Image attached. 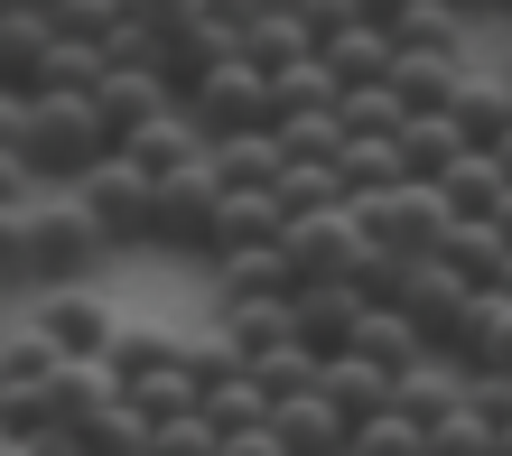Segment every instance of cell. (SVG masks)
<instances>
[{"instance_id": "cell-16", "label": "cell", "mask_w": 512, "mask_h": 456, "mask_svg": "<svg viewBox=\"0 0 512 456\" xmlns=\"http://www.w3.org/2000/svg\"><path fill=\"white\" fill-rule=\"evenodd\" d=\"M270 429H280L289 456H345V447H354V419L326 401V391H298V401H280V410H270Z\"/></svg>"}, {"instance_id": "cell-13", "label": "cell", "mask_w": 512, "mask_h": 456, "mask_svg": "<svg viewBox=\"0 0 512 456\" xmlns=\"http://www.w3.org/2000/svg\"><path fill=\"white\" fill-rule=\"evenodd\" d=\"M205 149H215V140L196 131V112H187V103H168L159 121H140V131L122 140V159H131V168H149V177H177V168H196Z\"/></svg>"}, {"instance_id": "cell-37", "label": "cell", "mask_w": 512, "mask_h": 456, "mask_svg": "<svg viewBox=\"0 0 512 456\" xmlns=\"http://www.w3.org/2000/svg\"><path fill=\"white\" fill-rule=\"evenodd\" d=\"M47 19H56V38H84V47H103L112 28L131 19V0H47Z\"/></svg>"}, {"instance_id": "cell-38", "label": "cell", "mask_w": 512, "mask_h": 456, "mask_svg": "<svg viewBox=\"0 0 512 456\" xmlns=\"http://www.w3.org/2000/svg\"><path fill=\"white\" fill-rule=\"evenodd\" d=\"M336 121H345V140L354 131H401V94H391V84H345V103H336Z\"/></svg>"}, {"instance_id": "cell-26", "label": "cell", "mask_w": 512, "mask_h": 456, "mask_svg": "<svg viewBox=\"0 0 512 456\" xmlns=\"http://www.w3.org/2000/svg\"><path fill=\"white\" fill-rule=\"evenodd\" d=\"M326 66H336V84H391V66H401V47H391V28L364 19V28H345L336 47H317Z\"/></svg>"}, {"instance_id": "cell-48", "label": "cell", "mask_w": 512, "mask_h": 456, "mask_svg": "<svg viewBox=\"0 0 512 456\" xmlns=\"http://www.w3.org/2000/svg\"><path fill=\"white\" fill-rule=\"evenodd\" d=\"M28 10H47V0H28Z\"/></svg>"}, {"instance_id": "cell-41", "label": "cell", "mask_w": 512, "mask_h": 456, "mask_svg": "<svg viewBox=\"0 0 512 456\" xmlns=\"http://www.w3.org/2000/svg\"><path fill=\"white\" fill-rule=\"evenodd\" d=\"M131 19H140L159 47H168V38H187V28L205 19V0H131Z\"/></svg>"}, {"instance_id": "cell-36", "label": "cell", "mask_w": 512, "mask_h": 456, "mask_svg": "<svg viewBox=\"0 0 512 456\" xmlns=\"http://www.w3.org/2000/svg\"><path fill=\"white\" fill-rule=\"evenodd\" d=\"M56 363H66V354H56L28 317H19V326H0V382H56Z\"/></svg>"}, {"instance_id": "cell-14", "label": "cell", "mask_w": 512, "mask_h": 456, "mask_svg": "<svg viewBox=\"0 0 512 456\" xmlns=\"http://www.w3.org/2000/svg\"><path fill=\"white\" fill-rule=\"evenodd\" d=\"M466 75H475V56H466V47H457V56H401V66H391V94H401L410 121H438L447 103L466 94Z\"/></svg>"}, {"instance_id": "cell-43", "label": "cell", "mask_w": 512, "mask_h": 456, "mask_svg": "<svg viewBox=\"0 0 512 456\" xmlns=\"http://www.w3.org/2000/svg\"><path fill=\"white\" fill-rule=\"evenodd\" d=\"M224 456H289L280 429H243V438H224Z\"/></svg>"}, {"instance_id": "cell-9", "label": "cell", "mask_w": 512, "mask_h": 456, "mask_svg": "<svg viewBox=\"0 0 512 456\" xmlns=\"http://www.w3.org/2000/svg\"><path fill=\"white\" fill-rule=\"evenodd\" d=\"M28 326H38V336L66 354V363H94V354H112V336H122V317L103 308L94 289H38V308H28Z\"/></svg>"}, {"instance_id": "cell-47", "label": "cell", "mask_w": 512, "mask_h": 456, "mask_svg": "<svg viewBox=\"0 0 512 456\" xmlns=\"http://www.w3.org/2000/svg\"><path fill=\"white\" fill-rule=\"evenodd\" d=\"M10 289H19V280H10V270H0V298H10Z\"/></svg>"}, {"instance_id": "cell-50", "label": "cell", "mask_w": 512, "mask_h": 456, "mask_svg": "<svg viewBox=\"0 0 512 456\" xmlns=\"http://www.w3.org/2000/svg\"><path fill=\"white\" fill-rule=\"evenodd\" d=\"M429 456H438V447H429Z\"/></svg>"}, {"instance_id": "cell-45", "label": "cell", "mask_w": 512, "mask_h": 456, "mask_svg": "<svg viewBox=\"0 0 512 456\" xmlns=\"http://www.w3.org/2000/svg\"><path fill=\"white\" fill-rule=\"evenodd\" d=\"M494 168H503V177H512V131H503V140H494Z\"/></svg>"}, {"instance_id": "cell-12", "label": "cell", "mask_w": 512, "mask_h": 456, "mask_svg": "<svg viewBox=\"0 0 512 456\" xmlns=\"http://www.w3.org/2000/svg\"><path fill=\"white\" fill-rule=\"evenodd\" d=\"M205 298L215 308H243V298H298V270L280 242H261V252H215L205 261Z\"/></svg>"}, {"instance_id": "cell-27", "label": "cell", "mask_w": 512, "mask_h": 456, "mask_svg": "<svg viewBox=\"0 0 512 456\" xmlns=\"http://www.w3.org/2000/svg\"><path fill=\"white\" fill-rule=\"evenodd\" d=\"M438 196H447V215H503L512 177L494 168V149H466V159H457V168L438 177Z\"/></svg>"}, {"instance_id": "cell-25", "label": "cell", "mask_w": 512, "mask_h": 456, "mask_svg": "<svg viewBox=\"0 0 512 456\" xmlns=\"http://www.w3.org/2000/svg\"><path fill=\"white\" fill-rule=\"evenodd\" d=\"M382 28H391V47H401V56H457L475 19H457L447 0H410V10H401V19H382Z\"/></svg>"}, {"instance_id": "cell-40", "label": "cell", "mask_w": 512, "mask_h": 456, "mask_svg": "<svg viewBox=\"0 0 512 456\" xmlns=\"http://www.w3.org/2000/svg\"><path fill=\"white\" fill-rule=\"evenodd\" d=\"M289 10H298V28H308L317 47H336L345 28H364V0H289Z\"/></svg>"}, {"instance_id": "cell-15", "label": "cell", "mask_w": 512, "mask_h": 456, "mask_svg": "<svg viewBox=\"0 0 512 456\" xmlns=\"http://www.w3.org/2000/svg\"><path fill=\"white\" fill-rule=\"evenodd\" d=\"M391 382H401V373H391V363H373V354H354V345H345V354H326V373H317V391L354 419V429L391 410Z\"/></svg>"}, {"instance_id": "cell-49", "label": "cell", "mask_w": 512, "mask_h": 456, "mask_svg": "<svg viewBox=\"0 0 512 456\" xmlns=\"http://www.w3.org/2000/svg\"><path fill=\"white\" fill-rule=\"evenodd\" d=\"M0 326H10V317H0Z\"/></svg>"}, {"instance_id": "cell-29", "label": "cell", "mask_w": 512, "mask_h": 456, "mask_svg": "<svg viewBox=\"0 0 512 456\" xmlns=\"http://www.w3.org/2000/svg\"><path fill=\"white\" fill-rule=\"evenodd\" d=\"M215 326H224L233 345H243V363H252V354H270V345H298L289 298H243V308H215Z\"/></svg>"}, {"instance_id": "cell-8", "label": "cell", "mask_w": 512, "mask_h": 456, "mask_svg": "<svg viewBox=\"0 0 512 456\" xmlns=\"http://www.w3.org/2000/svg\"><path fill=\"white\" fill-rule=\"evenodd\" d=\"M410 326H419V345H457V326H466V308H475V280H457L438 252H419L410 270H401V298H391Z\"/></svg>"}, {"instance_id": "cell-22", "label": "cell", "mask_w": 512, "mask_h": 456, "mask_svg": "<svg viewBox=\"0 0 512 456\" xmlns=\"http://www.w3.org/2000/svg\"><path fill=\"white\" fill-rule=\"evenodd\" d=\"M438 261L457 270V280L494 289V280H503V261H512V242H503L494 215H457V224H447V242H438Z\"/></svg>"}, {"instance_id": "cell-46", "label": "cell", "mask_w": 512, "mask_h": 456, "mask_svg": "<svg viewBox=\"0 0 512 456\" xmlns=\"http://www.w3.org/2000/svg\"><path fill=\"white\" fill-rule=\"evenodd\" d=\"M494 289H503V298H512V261H503V280H494Z\"/></svg>"}, {"instance_id": "cell-28", "label": "cell", "mask_w": 512, "mask_h": 456, "mask_svg": "<svg viewBox=\"0 0 512 456\" xmlns=\"http://www.w3.org/2000/svg\"><path fill=\"white\" fill-rule=\"evenodd\" d=\"M243 56H252L261 75H280V66H298V56H317V38L298 28V10H289V0H270V10L243 28Z\"/></svg>"}, {"instance_id": "cell-11", "label": "cell", "mask_w": 512, "mask_h": 456, "mask_svg": "<svg viewBox=\"0 0 512 456\" xmlns=\"http://www.w3.org/2000/svg\"><path fill=\"white\" fill-rule=\"evenodd\" d=\"M289 317H298V345H308V354H345L354 326L373 317V298L354 289V280H308V289L289 298Z\"/></svg>"}, {"instance_id": "cell-1", "label": "cell", "mask_w": 512, "mask_h": 456, "mask_svg": "<svg viewBox=\"0 0 512 456\" xmlns=\"http://www.w3.org/2000/svg\"><path fill=\"white\" fill-rule=\"evenodd\" d=\"M112 121L94 94H28V168H38V187H75L84 168L112 159Z\"/></svg>"}, {"instance_id": "cell-7", "label": "cell", "mask_w": 512, "mask_h": 456, "mask_svg": "<svg viewBox=\"0 0 512 456\" xmlns=\"http://www.w3.org/2000/svg\"><path fill=\"white\" fill-rule=\"evenodd\" d=\"M280 252L298 270V289H308V280H354L373 242H364V224H354V205H326V215H298L280 233Z\"/></svg>"}, {"instance_id": "cell-2", "label": "cell", "mask_w": 512, "mask_h": 456, "mask_svg": "<svg viewBox=\"0 0 512 456\" xmlns=\"http://www.w3.org/2000/svg\"><path fill=\"white\" fill-rule=\"evenodd\" d=\"M66 196L103 224V242H112V252H149V242H159V177H149V168H131L122 149H112L103 168H84Z\"/></svg>"}, {"instance_id": "cell-44", "label": "cell", "mask_w": 512, "mask_h": 456, "mask_svg": "<svg viewBox=\"0 0 512 456\" xmlns=\"http://www.w3.org/2000/svg\"><path fill=\"white\" fill-rule=\"evenodd\" d=\"M447 10H457V19H485V10H494V0H447Z\"/></svg>"}, {"instance_id": "cell-5", "label": "cell", "mask_w": 512, "mask_h": 456, "mask_svg": "<svg viewBox=\"0 0 512 456\" xmlns=\"http://www.w3.org/2000/svg\"><path fill=\"white\" fill-rule=\"evenodd\" d=\"M177 103L196 112V131H205V140H233V131H270V75L252 66V56H224V66L205 75V84H187Z\"/></svg>"}, {"instance_id": "cell-31", "label": "cell", "mask_w": 512, "mask_h": 456, "mask_svg": "<svg viewBox=\"0 0 512 456\" xmlns=\"http://www.w3.org/2000/svg\"><path fill=\"white\" fill-rule=\"evenodd\" d=\"M205 419H215L224 438H243V429H270V391L252 382V363L243 373H224V382H205V401H196Z\"/></svg>"}, {"instance_id": "cell-4", "label": "cell", "mask_w": 512, "mask_h": 456, "mask_svg": "<svg viewBox=\"0 0 512 456\" xmlns=\"http://www.w3.org/2000/svg\"><path fill=\"white\" fill-rule=\"evenodd\" d=\"M103 261H112L103 224L84 215L66 187H47V196H38V289H75V280H94Z\"/></svg>"}, {"instance_id": "cell-19", "label": "cell", "mask_w": 512, "mask_h": 456, "mask_svg": "<svg viewBox=\"0 0 512 456\" xmlns=\"http://www.w3.org/2000/svg\"><path fill=\"white\" fill-rule=\"evenodd\" d=\"M94 103H103V121H112V140H131L140 121H159L177 94H168V75H159V66H112V75L94 84Z\"/></svg>"}, {"instance_id": "cell-23", "label": "cell", "mask_w": 512, "mask_h": 456, "mask_svg": "<svg viewBox=\"0 0 512 456\" xmlns=\"http://www.w3.org/2000/svg\"><path fill=\"white\" fill-rule=\"evenodd\" d=\"M447 121H457V140H466V149H494V140L512 131V84H503L494 66H475V75H466V94L447 103Z\"/></svg>"}, {"instance_id": "cell-6", "label": "cell", "mask_w": 512, "mask_h": 456, "mask_svg": "<svg viewBox=\"0 0 512 456\" xmlns=\"http://www.w3.org/2000/svg\"><path fill=\"white\" fill-rule=\"evenodd\" d=\"M215 215H224V177H215V159L159 177V242H149V252H187V261H205V252H215Z\"/></svg>"}, {"instance_id": "cell-20", "label": "cell", "mask_w": 512, "mask_h": 456, "mask_svg": "<svg viewBox=\"0 0 512 456\" xmlns=\"http://www.w3.org/2000/svg\"><path fill=\"white\" fill-rule=\"evenodd\" d=\"M289 215H280V196L270 187H224V215H215V252H261V242H280ZM205 252V261H215Z\"/></svg>"}, {"instance_id": "cell-21", "label": "cell", "mask_w": 512, "mask_h": 456, "mask_svg": "<svg viewBox=\"0 0 512 456\" xmlns=\"http://www.w3.org/2000/svg\"><path fill=\"white\" fill-rule=\"evenodd\" d=\"M336 103H345V84H336L326 56H298V66L270 75V121H326Z\"/></svg>"}, {"instance_id": "cell-32", "label": "cell", "mask_w": 512, "mask_h": 456, "mask_svg": "<svg viewBox=\"0 0 512 456\" xmlns=\"http://www.w3.org/2000/svg\"><path fill=\"white\" fill-rule=\"evenodd\" d=\"M401 159H410V187H438L447 168L466 159V140H457V121H401Z\"/></svg>"}, {"instance_id": "cell-42", "label": "cell", "mask_w": 512, "mask_h": 456, "mask_svg": "<svg viewBox=\"0 0 512 456\" xmlns=\"http://www.w3.org/2000/svg\"><path fill=\"white\" fill-rule=\"evenodd\" d=\"M19 196H38V168H28V149L0 140V205H19Z\"/></svg>"}, {"instance_id": "cell-3", "label": "cell", "mask_w": 512, "mask_h": 456, "mask_svg": "<svg viewBox=\"0 0 512 456\" xmlns=\"http://www.w3.org/2000/svg\"><path fill=\"white\" fill-rule=\"evenodd\" d=\"M354 224H364V242L382 261H419V252H438L447 242V196L438 187H391V196H354Z\"/></svg>"}, {"instance_id": "cell-18", "label": "cell", "mask_w": 512, "mask_h": 456, "mask_svg": "<svg viewBox=\"0 0 512 456\" xmlns=\"http://www.w3.org/2000/svg\"><path fill=\"white\" fill-rule=\"evenodd\" d=\"M336 177H345V205H354V196H391V187H410L401 131H354V140L336 149Z\"/></svg>"}, {"instance_id": "cell-35", "label": "cell", "mask_w": 512, "mask_h": 456, "mask_svg": "<svg viewBox=\"0 0 512 456\" xmlns=\"http://www.w3.org/2000/svg\"><path fill=\"white\" fill-rule=\"evenodd\" d=\"M354 354H373V363H391V373H401V363H419L429 345H419V326H410L401 308H373L364 326H354Z\"/></svg>"}, {"instance_id": "cell-24", "label": "cell", "mask_w": 512, "mask_h": 456, "mask_svg": "<svg viewBox=\"0 0 512 456\" xmlns=\"http://www.w3.org/2000/svg\"><path fill=\"white\" fill-rule=\"evenodd\" d=\"M56 419H66V429H94V419L112 410V401H122V382H112V363L94 354V363H56Z\"/></svg>"}, {"instance_id": "cell-30", "label": "cell", "mask_w": 512, "mask_h": 456, "mask_svg": "<svg viewBox=\"0 0 512 456\" xmlns=\"http://www.w3.org/2000/svg\"><path fill=\"white\" fill-rule=\"evenodd\" d=\"M205 159H215V177H224V187H280V140H270V131H233V140H215V149H205Z\"/></svg>"}, {"instance_id": "cell-34", "label": "cell", "mask_w": 512, "mask_h": 456, "mask_svg": "<svg viewBox=\"0 0 512 456\" xmlns=\"http://www.w3.org/2000/svg\"><path fill=\"white\" fill-rule=\"evenodd\" d=\"M38 196H47V187H38ZM38 196L0 205V270H10L19 289H38Z\"/></svg>"}, {"instance_id": "cell-10", "label": "cell", "mask_w": 512, "mask_h": 456, "mask_svg": "<svg viewBox=\"0 0 512 456\" xmlns=\"http://www.w3.org/2000/svg\"><path fill=\"white\" fill-rule=\"evenodd\" d=\"M466 391H475V363H466V354H447V345H429L419 363H401V382H391V410L419 419V429H438V419H457V410H466Z\"/></svg>"}, {"instance_id": "cell-39", "label": "cell", "mask_w": 512, "mask_h": 456, "mask_svg": "<svg viewBox=\"0 0 512 456\" xmlns=\"http://www.w3.org/2000/svg\"><path fill=\"white\" fill-rule=\"evenodd\" d=\"M345 456H429V429H419V419H401V410H382V419H364V429H354Z\"/></svg>"}, {"instance_id": "cell-33", "label": "cell", "mask_w": 512, "mask_h": 456, "mask_svg": "<svg viewBox=\"0 0 512 456\" xmlns=\"http://www.w3.org/2000/svg\"><path fill=\"white\" fill-rule=\"evenodd\" d=\"M317 373H326V354H308V345H270V354H252V382L270 391V410L298 401V391H317Z\"/></svg>"}, {"instance_id": "cell-17", "label": "cell", "mask_w": 512, "mask_h": 456, "mask_svg": "<svg viewBox=\"0 0 512 456\" xmlns=\"http://www.w3.org/2000/svg\"><path fill=\"white\" fill-rule=\"evenodd\" d=\"M47 47H56V19L47 10H0V94H38L47 75Z\"/></svg>"}]
</instances>
